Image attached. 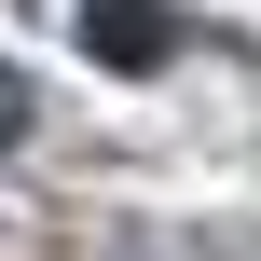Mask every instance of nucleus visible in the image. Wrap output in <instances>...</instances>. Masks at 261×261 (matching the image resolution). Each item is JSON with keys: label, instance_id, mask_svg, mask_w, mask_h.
I'll use <instances>...</instances> for the list:
<instances>
[{"label": "nucleus", "instance_id": "obj_2", "mask_svg": "<svg viewBox=\"0 0 261 261\" xmlns=\"http://www.w3.org/2000/svg\"><path fill=\"white\" fill-rule=\"evenodd\" d=\"M14 138H28V83L0 69V151H14Z\"/></svg>", "mask_w": 261, "mask_h": 261}, {"label": "nucleus", "instance_id": "obj_1", "mask_svg": "<svg viewBox=\"0 0 261 261\" xmlns=\"http://www.w3.org/2000/svg\"><path fill=\"white\" fill-rule=\"evenodd\" d=\"M83 41H96V69H124V83H138V69H165V55H179V14H165V0H83Z\"/></svg>", "mask_w": 261, "mask_h": 261}]
</instances>
